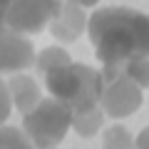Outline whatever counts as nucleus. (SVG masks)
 Wrapping results in <instances>:
<instances>
[{
    "label": "nucleus",
    "mask_w": 149,
    "mask_h": 149,
    "mask_svg": "<svg viewBox=\"0 0 149 149\" xmlns=\"http://www.w3.org/2000/svg\"><path fill=\"white\" fill-rule=\"evenodd\" d=\"M13 112V97H10V90L3 80H0V124H5L8 117Z\"/></svg>",
    "instance_id": "nucleus-14"
},
{
    "label": "nucleus",
    "mask_w": 149,
    "mask_h": 149,
    "mask_svg": "<svg viewBox=\"0 0 149 149\" xmlns=\"http://www.w3.org/2000/svg\"><path fill=\"white\" fill-rule=\"evenodd\" d=\"M102 122H104V109L97 107V109L87 112V114H77V117H72V129L80 134V137H95V134L100 132Z\"/></svg>",
    "instance_id": "nucleus-9"
},
{
    "label": "nucleus",
    "mask_w": 149,
    "mask_h": 149,
    "mask_svg": "<svg viewBox=\"0 0 149 149\" xmlns=\"http://www.w3.org/2000/svg\"><path fill=\"white\" fill-rule=\"evenodd\" d=\"M62 0H0V30L35 35L55 17Z\"/></svg>",
    "instance_id": "nucleus-5"
},
{
    "label": "nucleus",
    "mask_w": 149,
    "mask_h": 149,
    "mask_svg": "<svg viewBox=\"0 0 149 149\" xmlns=\"http://www.w3.org/2000/svg\"><path fill=\"white\" fill-rule=\"evenodd\" d=\"M87 32L102 65H122L149 57V15L132 8H97Z\"/></svg>",
    "instance_id": "nucleus-1"
},
{
    "label": "nucleus",
    "mask_w": 149,
    "mask_h": 149,
    "mask_svg": "<svg viewBox=\"0 0 149 149\" xmlns=\"http://www.w3.org/2000/svg\"><path fill=\"white\" fill-rule=\"evenodd\" d=\"M102 149H137V139H132V134L122 124H112L104 129Z\"/></svg>",
    "instance_id": "nucleus-10"
},
{
    "label": "nucleus",
    "mask_w": 149,
    "mask_h": 149,
    "mask_svg": "<svg viewBox=\"0 0 149 149\" xmlns=\"http://www.w3.org/2000/svg\"><path fill=\"white\" fill-rule=\"evenodd\" d=\"M72 3H77V5H82V8H92V5H97L100 0H72Z\"/></svg>",
    "instance_id": "nucleus-16"
},
{
    "label": "nucleus",
    "mask_w": 149,
    "mask_h": 149,
    "mask_svg": "<svg viewBox=\"0 0 149 149\" xmlns=\"http://www.w3.org/2000/svg\"><path fill=\"white\" fill-rule=\"evenodd\" d=\"M102 92L100 107L107 117L122 119L129 117L142 104V87L124 72L122 65H102Z\"/></svg>",
    "instance_id": "nucleus-4"
},
{
    "label": "nucleus",
    "mask_w": 149,
    "mask_h": 149,
    "mask_svg": "<svg viewBox=\"0 0 149 149\" xmlns=\"http://www.w3.org/2000/svg\"><path fill=\"white\" fill-rule=\"evenodd\" d=\"M42 77L47 92L72 109V117L87 114L100 107L102 72H97V70L80 62H67L62 67L47 70Z\"/></svg>",
    "instance_id": "nucleus-2"
},
{
    "label": "nucleus",
    "mask_w": 149,
    "mask_h": 149,
    "mask_svg": "<svg viewBox=\"0 0 149 149\" xmlns=\"http://www.w3.org/2000/svg\"><path fill=\"white\" fill-rule=\"evenodd\" d=\"M22 129L35 147H57L72 129V109L57 97H42L27 114H22Z\"/></svg>",
    "instance_id": "nucleus-3"
},
{
    "label": "nucleus",
    "mask_w": 149,
    "mask_h": 149,
    "mask_svg": "<svg viewBox=\"0 0 149 149\" xmlns=\"http://www.w3.org/2000/svg\"><path fill=\"white\" fill-rule=\"evenodd\" d=\"M137 149H149V127H144L137 137Z\"/></svg>",
    "instance_id": "nucleus-15"
},
{
    "label": "nucleus",
    "mask_w": 149,
    "mask_h": 149,
    "mask_svg": "<svg viewBox=\"0 0 149 149\" xmlns=\"http://www.w3.org/2000/svg\"><path fill=\"white\" fill-rule=\"evenodd\" d=\"M87 22H90V17L85 15V8L72 3V0H62L55 17L50 20V32L60 42H74L85 32Z\"/></svg>",
    "instance_id": "nucleus-7"
},
{
    "label": "nucleus",
    "mask_w": 149,
    "mask_h": 149,
    "mask_svg": "<svg viewBox=\"0 0 149 149\" xmlns=\"http://www.w3.org/2000/svg\"><path fill=\"white\" fill-rule=\"evenodd\" d=\"M72 62L67 55V50L65 47H45L42 52L35 57V67L40 74H45L47 70H55V67H62V65Z\"/></svg>",
    "instance_id": "nucleus-11"
},
{
    "label": "nucleus",
    "mask_w": 149,
    "mask_h": 149,
    "mask_svg": "<svg viewBox=\"0 0 149 149\" xmlns=\"http://www.w3.org/2000/svg\"><path fill=\"white\" fill-rule=\"evenodd\" d=\"M8 90H10L13 104L20 109V114H27L37 102L42 100L40 85H37L35 77H30V74H15V77L8 82Z\"/></svg>",
    "instance_id": "nucleus-8"
},
{
    "label": "nucleus",
    "mask_w": 149,
    "mask_h": 149,
    "mask_svg": "<svg viewBox=\"0 0 149 149\" xmlns=\"http://www.w3.org/2000/svg\"><path fill=\"white\" fill-rule=\"evenodd\" d=\"M35 65V47L25 35L13 30H0V74L20 72Z\"/></svg>",
    "instance_id": "nucleus-6"
},
{
    "label": "nucleus",
    "mask_w": 149,
    "mask_h": 149,
    "mask_svg": "<svg viewBox=\"0 0 149 149\" xmlns=\"http://www.w3.org/2000/svg\"><path fill=\"white\" fill-rule=\"evenodd\" d=\"M0 149H37V147L25 134V129L0 124Z\"/></svg>",
    "instance_id": "nucleus-12"
},
{
    "label": "nucleus",
    "mask_w": 149,
    "mask_h": 149,
    "mask_svg": "<svg viewBox=\"0 0 149 149\" xmlns=\"http://www.w3.org/2000/svg\"><path fill=\"white\" fill-rule=\"evenodd\" d=\"M122 67L142 90H149V57H137V60H129V62H122Z\"/></svg>",
    "instance_id": "nucleus-13"
}]
</instances>
